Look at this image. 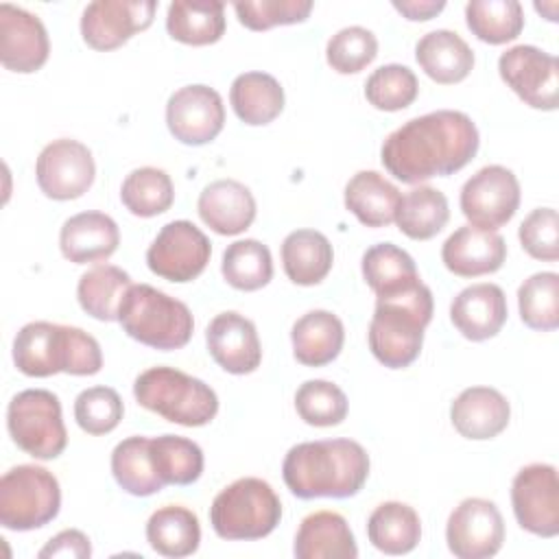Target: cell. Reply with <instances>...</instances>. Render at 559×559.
I'll return each instance as SVG.
<instances>
[{
    "instance_id": "1",
    "label": "cell",
    "mask_w": 559,
    "mask_h": 559,
    "mask_svg": "<svg viewBox=\"0 0 559 559\" xmlns=\"http://www.w3.org/2000/svg\"><path fill=\"white\" fill-rule=\"evenodd\" d=\"M478 144V129L467 114L437 109L391 131L382 142L380 159L395 179L417 186L467 166Z\"/></svg>"
},
{
    "instance_id": "2",
    "label": "cell",
    "mask_w": 559,
    "mask_h": 559,
    "mask_svg": "<svg viewBox=\"0 0 559 559\" xmlns=\"http://www.w3.org/2000/svg\"><path fill=\"white\" fill-rule=\"evenodd\" d=\"M282 476L301 500L352 498L369 476V454L354 439L304 441L286 452Z\"/></svg>"
},
{
    "instance_id": "3",
    "label": "cell",
    "mask_w": 559,
    "mask_h": 559,
    "mask_svg": "<svg viewBox=\"0 0 559 559\" xmlns=\"http://www.w3.org/2000/svg\"><path fill=\"white\" fill-rule=\"evenodd\" d=\"M13 362L28 378L94 376L103 367L98 341L81 328L31 321L13 338Z\"/></svg>"
},
{
    "instance_id": "4",
    "label": "cell",
    "mask_w": 559,
    "mask_h": 559,
    "mask_svg": "<svg viewBox=\"0 0 559 559\" xmlns=\"http://www.w3.org/2000/svg\"><path fill=\"white\" fill-rule=\"evenodd\" d=\"M432 308V293L421 280L402 293L378 297L367 332L376 360L389 369L408 367L421 352Z\"/></svg>"
},
{
    "instance_id": "5",
    "label": "cell",
    "mask_w": 559,
    "mask_h": 559,
    "mask_svg": "<svg viewBox=\"0 0 559 559\" xmlns=\"http://www.w3.org/2000/svg\"><path fill=\"white\" fill-rule=\"evenodd\" d=\"M118 323L138 343L170 352L188 345L194 330L190 308L151 284H131L118 308Z\"/></svg>"
},
{
    "instance_id": "6",
    "label": "cell",
    "mask_w": 559,
    "mask_h": 559,
    "mask_svg": "<svg viewBox=\"0 0 559 559\" xmlns=\"http://www.w3.org/2000/svg\"><path fill=\"white\" fill-rule=\"evenodd\" d=\"M135 402L166 421L197 428L218 413V397L210 384L175 367H151L133 382Z\"/></svg>"
},
{
    "instance_id": "7",
    "label": "cell",
    "mask_w": 559,
    "mask_h": 559,
    "mask_svg": "<svg viewBox=\"0 0 559 559\" xmlns=\"http://www.w3.org/2000/svg\"><path fill=\"white\" fill-rule=\"evenodd\" d=\"M282 520V502L275 489L255 476L229 483L210 507V524L221 539H262Z\"/></svg>"
},
{
    "instance_id": "8",
    "label": "cell",
    "mask_w": 559,
    "mask_h": 559,
    "mask_svg": "<svg viewBox=\"0 0 559 559\" xmlns=\"http://www.w3.org/2000/svg\"><path fill=\"white\" fill-rule=\"evenodd\" d=\"M59 507V480L46 467L15 465L0 478V524L9 531L41 528Z\"/></svg>"
},
{
    "instance_id": "9",
    "label": "cell",
    "mask_w": 559,
    "mask_h": 559,
    "mask_svg": "<svg viewBox=\"0 0 559 559\" xmlns=\"http://www.w3.org/2000/svg\"><path fill=\"white\" fill-rule=\"evenodd\" d=\"M7 428L20 450L41 461L57 459L68 445L61 402L46 389H26L13 395L7 408Z\"/></svg>"
},
{
    "instance_id": "10",
    "label": "cell",
    "mask_w": 559,
    "mask_h": 559,
    "mask_svg": "<svg viewBox=\"0 0 559 559\" xmlns=\"http://www.w3.org/2000/svg\"><path fill=\"white\" fill-rule=\"evenodd\" d=\"M520 207V181L513 170L491 164L476 170L461 188V212L469 225L496 231Z\"/></svg>"
},
{
    "instance_id": "11",
    "label": "cell",
    "mask_w": 559,
    "mask_h": 559,
    "mask_svg": "<svg viewBox=\"0 0 559 559\" xmlns=\"http://www.w3.org/2000/svg\"><path fill=\"white\" fill-rule=\"evenodd\" d=\"M212 255L207 236L190 221L166 223L146 251L148 269L168 282H192L197 280Z\"/></svg>"
},
{
    "instance_id": "12",
    "label": "cell",
    "mask_w": 559,
    "mask_h": 559,
    "mask_svg": "<svg viewBox=\"0 0 559 559\" xmlns=\"http://www.w3.org/2000/svg\"><path fill=\"white\" fill-rule=\"evenodd\" d=\"M500 79L533 109L552 111L559 103V61L528 44L504 50L498 59Z\"/></svg>"
},
{
    "instance_id": "13",
    "label": "cell",
    "mask_w": 559,
    "mask_h": 559,
    "mask_svg": "<svg viewBox=\"0 0 559 559\" xmlns=\"http://www.w3.org/2000/svg\"><path fill=\"white\" fill-rule=\"evenodd\" d=\"M511 504L518 524L537 537L559 533V478L555 465L531 463L511 483Z\"/></svg>"
},
{
    "instance_id": "14",
    "label": "cell",
    "mask_w": 559,
    "mask_h": 559,
    "mask_svg": "<svg viewBox=\"0 0 559 559\" xmlns=\"http://www.w3.org/2000/svg\"><path fill=\"white\" fill-rule=\"evenodd\" d=\"M96 164L92 151L70 138H59L46 144L35 164L39 190L55 201L83 197L94 183Z\"/></svg>"
},
{
    "instance_id": "15",
    "label": "cell",
    "mask_w": 559,
    "mask_h": 559,
    "mask_svg": "<svg viewBox=\"0 0 559 559\" xmlns=\"http://www.w3.org/2000/svg\"><path fill=\"white\" fill-rule=\"evenodd\" d=\"M445 542L459 559H489L504 542V520L487 498H465L445 524Z\"/></svg>"
},
{
    "instance_id": "16",
    "label": "cell",
    "mask_w": 559,
    "mask_h": 559,
    "mask_svg": "<svg viewBox=\"0 0 559 559\" xmlns=\"http://www.w3.org/2000/svg\"><path fill=\"white\" fill-rule=\"evenodd\" d=\"M153 0H96L83 9L81 35L94 50H114L153 24Z\"/></svg>"
},
{
    "instance_id": "17",
    "label": "cell",
    "mask_w": 559,
    "mask_h": 559,
    "mask_svg": "<svg viewBox=\"0 0 559 559\" xmlns=\"http://www.w3.org/2000/svg\"><path fill=\"white\" fill-rule=\"evenodd\" d=\"M166 124L175 140L188 146L212 142L225 124V105L210 85H183L166 103Z\"/></svg>"
},
{
    "instance_id": "18",
    "label": "cell",
    "mask_w": 559,
    "mask_h": 559,
    "mask_svg": "<svg viewBox=\"0 0 559 559\" xmlns=\"http://www.w3.org/2000/svg\"><path fill=\"white\" fill-rule=\"evenodd\" d=\"M50 52L44 22L22 7L0 4V61L17 74L37 72Z\"/></svg>"
},
{
    "instance_id": "19",
    "label": "cell",
    "mask_w": 559,
    "mask_h": 559,
    "mask_svg": "<svg viewBox=\"0 0 559 559\" xmlns=\"http://www.w3.org/2000/svg\"><path fill=\"white\" fill-rule=\"evenodd\" d=\"M207 352L214 362L234 376L251 373L262 362V345L251 319L227 310L216 314L205 330Z\"/></svg>"
},
{
    "instance_id": "20",
    "label": "cell",
    "mask_w": 559,
    "mask_h": 559,
    "mask_svg": "<svg viewBox=\"0 0 559 559\" xmlns=\"http://www.w3.org/2000/svg\"><path fill=\"white\" fill-rule=\"evenodd\" d=\"M445 269L459 277L496 273L507 260V242L498 231L461 225L441 247Z\"/></svg>"
},
{
    "instance_id": "21",
    "label": "cell",
    "mask_w": 559,
    "mask_h": 559,
    "mask_svg": "<svg viewBox=\"0 0 559 559\" xmlns=\"http://www.w3.org/2000/svg\"><path fill=\"white\" fill-rule=\"evenodd\" d=\"M507 297L498 284L480 282L463 288L450 304V319L467 341L496 336L507 321Z\"/></svg>"
},
{
    "instance_id": "22",
    "label": "cell",
    "mask_w": 559,
    "mask_h": 559,
    "mask_svg": "<svg viewBox=\"0 0 559 559\" xmlns=\"http://www.w3.org/2000/svg\"><path fill=\"white\" fill-rule=\"evenodd\" d=\"M511 417L507 397L491 386H469L456 395L450 406V421L454 430L472 441L498 437Z\"/></svg>"
},
{
    "instance_id": "23",
    "label": "cell",
    "mask_w": 559,
    "mask_h": 559,
    "mask_svg": "<svg viewBox=\"0 0 559 559\" xmlns=\"http://www.w3.org/2000/svg\"><path fill=\"white\" fill-rule=\"evenodd\" d=\"M197 212L212 231L236 236L253 223L255 199L245 183L236 179H218L201 190Z\"/></svg>"
},
{
    "instance_id": "24",
    "label": "cell",
    "mask_w": 559,
    "mask_h": 559,
    "mask_svg": "<svg viewBox=\"0 0 559 559\" xmlns=\"http://www.w3.org/2000/svg\"><path fill=\"white\" fill-rule=\"evenodd\" d=\"M120 231L111 216L103 212H81L70 216L59 231V247L74 264L103 262L118 249Z\"/></svg>"
},
{
    "instance_id": "25",
    "label": "cell",
    "mask_w": 559,
    "mask_h": 559,
    "mask_svg": "<svg viewBox=\"0 0 559 559\" xmlns=\"http://www.w3.org/2000/svg\"><path fill=\"white\" fill-rule=\"evenodd\" d=\"M297 559H356L358 546L347 520L336 511H314L297 528Z\"/></svg>"
},
{
    "instance_id": "26",
    "label": "cell",
    "mask_w": 559,
    "mask_h": 559,
    "mask_svg": "<svg viewBox=\"0 0 559 559\" xmlns=\"http://www.w3.org/2000/svg\"><path fill=\"white\" fill-rule=\"evenodd\" d=\"M419 68L441 85H454L467 79L474 68V50L467 41L448 28L426 33L415 46Z\"/></svg>"
},
{
    "instance_id": "27",
    "label": "cell",
    "mask_w": 559,
    "mask_h": 559,
    "mask_svg": "<svg viewBox=\"0 0 559 559\" xmlns=\"http://www.w3.org/2000/svg\"><path fill=\"white\" fill-rule=\"evenodd\" d=\"M290 343L297 362L306 367H323L341 354L345 328L330 310H310L293 323Z\"/></svg>"
},
{
    "instance_id": "28",
    "label": "cell",
    "mask_w": 559,
    "mask_h": 559,
    "mask_svg": "<svg viewBox=\"0 0 559 559\" xmlns=\"http://www.w3.org/2000/svg\"><path fill=\"white\" fill-rule=\"evenodd\" d=\"M400 190L376 170H358L345 186V207L367 227H386L395 221Z\"/></svg>"
},
{
    "instance_id": "29",
    "label": "cell",
    "mask_w": 559,
    "mask_h": 559,
    "mask_svg": "<svg viewBox=\"0 0 559 559\" xmlns=\"http://www.w3.org/2000/svg\"><path fill=\"white\" fill-rule=\"evenodd\" d=\"M332 262V245L317 229H295L282 242V266L293 284L314 286L323 282Z\"/></svg>"
},
{
    "instance_id": "30",
    "label": "cell",
    "mask_w": 559,
    "mask_h": 559,
    "mask_svg": "<svg viewBox=\"0 0 559 559\" xmlns=\"http://www.w3.org/2000/svg\"><path fill=\"white\" fill-rule=\"evenodd\" d=\"M367 537L384 555H406L421 539V520L411 504L389 500L371 511Z\"/></svg>"
},
{
    "instance_id": "31",
    "label": "cell",
    "mask_w": 559,
    "mask_h": 559,
    "mask_svg": "<svg viewBox=\"0 0 559 559\" xmlns=\"http://www.w3.org/2000/svg\"><path fill=\"white\" fill-rule=\"evenodd\" d=\"M146 542L162 557H188L201 544L197 513L181 504H166L151 513L146 522Z\"/></svg>"
},
{
    "instance_id": "32",
    "label": "cell",
    "mask_w": 559,
    "mask_h": 559,
    "mask_svg": "<svg viewBox=\"0 0 559 559\" xmlns=\"http://www.w3.org/2000/svg\"><path fill=\"white\" fill-rule=\"evenodd\" d=\"M166 31L188 46L216 44L225 33V4L216 0H175L168 4Z\"/></svg>"
},
{
    "instance_id": "33",
    "label": "cell",
    "mask_w": 559,
    "mask_h": 559,
    "mask_svg": "<svg viewBox=\"0 0 559 559\" xmlns=\"http://www.w3.org/2000/svg\"><path fill=\"white\" fill-rule=\"evenodd\" d=\"M234 114L251 127L273 122L284 109V90L280 81L266 72L238 74L229 87Z\"/></svg>"
},
{
    "instance_id": "34",
    "label": "cell",
    "mask_w": 559,
    "mask_h": 559,
    "mask_svg": "<svg viewBox=\"0 0 559 559\" xmlns=\"http://www.w3.org/2000/svg\"><path fill=\"white\" fill-rule=\"evenodd\" d=\"M362 277L376 297L402 293L419 282L415 260L393 242H378L365 251Z\"/></svg>"
},
{
    "instance_id": "35",
    "label": "cell",
    "mask_w": 559,
    "mask_h": 559,
    "mask_svg": "<svg viewBox=\"0 0 559 559\" xmlns=\"http://www.w3.org/2000/svg\"><path fill=\"white\" fill-rule=\"evenodd\" d=\"M450 218L448 199L432 186H415L397 205L395 223L400 231L413 240H430L437 236Z\"/></svg>"
},
{
    "instance_id": "36",
    "label": "cell",
    "mask_w": 559,
    "mask_h": 559,
    "mask_svg": "<svg viewBox=\"0 0 559 559\" xmlns=\"http://www.w3.org/2000/svg\"><path fill=\"white\" fill-rule=\"evenodd\" d=\"M131 284L129 273L120 266L98 264L79 277V306L98 321H118V308Z\"/></svg>"
},
{
    "instance_id": "37",
    "label": "cell",
    "mask_w": 559,
    "mask_h": 559,
    "mask_svg": "<svg viewBox=\"0 0 559 559\" xmlns=\"http://www.w3.org/2000/svg\"><path fill=\"white\" fill-rule=\"evenodd\" d=\"M111 474L120 489L131 496L144 498L164 489L153 459H151V439L148 437H127L111 452Z\"/></svg>"
},
{
    "instance_id": "38",
    "label": "cell",
    "mask_w": 559,
    "mask_h": 559,
    "mask_svg": "<svg viewBox=\"0 0 559 559\" xmlns=\"http://www.w3.org/2000/svg\"><path fill=\"white\" fill-rule=\"evenodd\" d=\"M221 273L236 290H260L273 277L271 251L255 238L236 240L223 251Z\"/></svg>"
},
{
    "instance_id": "39",
    "label": "cell",
    "mask_w": 559,
    "mask_h": 559,
    "mask_svg": "<svg viewBox=\"0 0 559 559\" xmlns=\"http://www.w3.org/2000/svg\"><path fill=\"white\" fill-rule=\"evenodd\" d=\"M467 28L485 44L513 41L524 28V11L518 0H472L465 4Z\"/></svg>"
},
{
    "instance_id": "40",
    "label": "cell",
    "mask_w": 559,
    "mask_h": 559,
    "mask_svg": "<svg viewBox=\"0 0 559 559\" xmlns=\"http://www.w3.org/2000/svg\"><path fill=\"white\" fill-rule=\"evenodd\" d=\"M122 205L142 218L164 214L175 201V188L166 170L142 166L131 170L120 186Z\"/></svg>"
},
{
    "instance_id": "41",
    "label": "cell",
    "mask_w": 559,
    "mask_h": 559,
    "mask_svg": "<svg viewBox=\"0 0 559 559\" xmlns=\"http://www.w3.org/2000/svg\"><path fill=\"white\" fill-rule=\"evenodd\" d=\"M151 459L164 485H192L203 474L201 448L179 435L153 437Z\"/></svg>"
},
{
    "instance_id": "42",
    "label": "cell",
    "mask_w": 559,
    "mask_h": 559,
    "mask_svg": "<svg viewBox=\"0 0 559 559\" xmlns=\"http://www.w3.org/2000/svg\"><path fill=\"white\" fill-rule=\"evenodd\" d=\"M520 319L531 330L550 332L559 328V275L542 271L522 282L518 288Z\"/></svg>"
},
{
    "instance_id": "43",
    "label": "cell",
    "mask_w": 559,
    "mask_h": 559,
    "mask_svg": "<svg viewBox=\"0 0 559 559\" xmlns=\"http://www.w3.org/2000/svg\"><path fill=\"white\" fill-rule=\"evenodd\" d=\"M297 415L317 428L338 426L347 417V395L328 380H306L295 393Z\"/></svg>"
},
{
    "instance_id": "44",
    "label": "cell",
    "mask_w": 559,
    "mask_h": 559,
    "mask_svg": "<svg viewBox=\"0 0 559 559\" xmlns=\"http://www.w3.org/2000/svg\"><path fill=\"white\" fill-rule=\"evenodd\" d=\"M419 92L417 76L402 63H386L373 70L365 83V98L380 111L406 109Z\"/></svg>"
},
{
    "instance_id": "45",
    "label": "cell",
    "mask_w": 559,
    "mask_h": 559,
    "mask_svg": "<svg viewBox=\"0 0 559 559\" xmlns=\"http://www.w3.org/2000/svg\"><path fill=\"white\" fill-rule=\"evenodd\" d=\"M378 55V39L365 26H345L328 39L325 59L338 74L365 70Z\"/></svg>"
},
{
    "instance_id": "46",
    "label": "cell",
    "mask_w": 559,
    "mask_h": 559,
    "mask_svg": "<svg viewBox=\"0 0 559 559\" xmlns=\"http://www.w3.org/2000/svg\"><path fill=\"white\" fill-rule=\"evenodd\" d=\"M124 415L122 400L111 386H90L74 400V419L87 435L111 432Z\"/></svg>"
},
{
    "instance_id": "47",
    "label": "cell",
    "mask_w": 559,
    "mask_h": 559,
    "mask_svg": "<svg viewBox=\"0 0 559 559\" xmlns=\"http://www.w3.org/2000/svg\"><path fill=\"white\" fill-rule=\"evenodd\" d=\"M238 22L251 31H269L273 26L297 24L308 20L310 0H242L234 2Z\"/></svg>"
},
{
    "instance_id": "48",
    "label": "cell",
    "mask_w": 559,
    "mask_h": 559,
    "mask_svg": "<svg viewBox=\"0 0 559 559\" xmlns=\"http://www.w3.org/2000/svg\"><path fill=\"white\" fill-rule=\"evenodd\" d=\"M518 238L522 249L544 262H555L559 258V216L555 207L533 210L520 225Z\"/></svg>"
},
{
    "instance_id": "49",
    "label": "cell",
    "mask_w": 559,
    "mask_h": 559,
    "mask_svg": "<svg viewBox=\"0 0 559 559\" xmlns=\"http://www.w3.org/2000/svg\"><path fill=\"white\" fill-rule=\"evenodd\" d=\"M92 555V544L87 535L79 528H66L57 533L39 552V559H50V557H74V559H85Z\"/></svg>"
},
{
    "instance_id": "50",
    "label": "cell",
    "mask_w": 559,
    "mask_h": 559,
    "mask_svg": "<svg viewBox=\"0 0 559 559\" xmlns=\"http://www.w3.org/2000/svg\"><path fill=\"white\" fill-rule=\"evenodd\" d=\"M393 9L400 11L411 22H426L432 20L437 13L445 9L443 0H402L393 2Z\"/></svg>"
}]
</instances>
